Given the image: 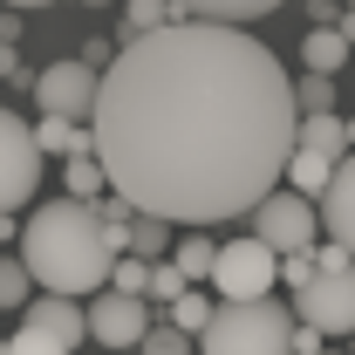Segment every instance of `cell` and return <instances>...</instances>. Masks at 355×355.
Segmentation results:
<instances>
[{"mask_svg":"<svg viewBox=\"0 0 355 355\" xmlns=\"http://www.w3.org/2000/svg\"><path fill=\"white\" fill-rule=\"evenodd\" d=\"M110 191V171H103V157H69V198H103Z\"/></svg>","mask_w":355,"mask_h":355,"instance_id":"cell-21","label":"cell"},{"mask_svg":"<svg viewBox=\"0 0 355 355\" xmlns=\"http://www.w3.org/2000/svg\"><path fill=\"white\" fill-rule=\"evenodd\" d=\"M321 355H328V349H321Z\"/></svg>","mask_w":355,"mask_h":355,"instance_id":"cell-42","label":"cell"},{"mask_svg":"<svg viewBox=\"0 0 355 355\" xmlns=\"http://www.w3.org/2000/svg\"><path fill=\"white\" fill-rule=\"evenodd\" d=\"M157 328V314L144 294H116V287H103L96 301H89V342H103L110 355L123 349H144V335Z\"/></svg>","mask_w":355,"mask_h":355,"instance_id":"cell-8","label":"cell"},{"mask_svg":"<svg viewBox=\"0 0 355 355\" xmlns=\"http://www.w3.org/2000/svg\"><path fill=\"white\" fill-rule=\"evenodd\" d=\"M123 253H137V260H171V219L137 212L130 232H123Z\"/></svg>","mask_w":355,"mask_h":355,"instance_id":"cell-16","label":"cell"},{"mask_svg":"<svg viewBox=\"0 0 355 355\" xmlns=\"http://www.w3.org/2000/svg\"><path fill=\"white\" fill-rule=\"evenodd\" d=\"M123 355H144V349H123Z\"/></svg>","mask_w":355,"mask_h":355,"instance_id":"cell-39","label":"cell"},{"mask_svg":"<svg viewBox=\"0 0 355 355\" xmlns=\"http://www.w3.org/2000/svg\"><path fill=\"white\" fill-rule=\"evenodd\" d=\"M0 83H28V69H21V48L0 42Z\"/></svg>","mask_w":355,"mask_h":355,"instance_id":"cell-29","label":"cell"},{"mask_svg":"<svg viewBox=\"0 0 355 355\" xmlns=\"http://www.w3.org/2000/svg\"><path fill=\"white\" fill-rule=\"evenodd\" d=\"M294 103H301V116H328V110H335V76H301V83H294Z\"/></svg>","mask_w":355,"mask_h":355,"instance_id":"cell-23","label":"cell"},{"mask_svg":"<svg viewBox=\"0 0 355 355\" xmlns=\"http://www.w3.org/2000/svg\"><path fill=\"white\" fill-rule=\"evenodd\" d=\"M21 321H35L42 335H55V342H62L69 355L89 342V308H76V294H48V287H42V294L21 308Z\"/></svg>","mask_w":355,"mask_h":355,"instance_id":"cell-10","label":"cell"},{"mask_svg":"<svg viewBox=\"0 0 355 355\" xmlns=\"http://www.w3.org/2000/svg\"><path fill=\"white\" fill-rule=\"evenodd\" d=\"M164 321H178L184 335H205V321H212V301H205L198 287H184V294H178L171 308H164Z\"/></svg>","mask_w":355,"mask_h":355,"instance_id":"cell-22","label":"cell"},{"mask_svg":"<svg viewBox=\"0 0 355 355\" xmlns=\"http://www.w3.org/2000/svg\"><path fill=\"white\" fill-rule=\"evenodd\" d=\"M314 273H321V266H314V246H308V253H280V280H287V287H294V294H301V287H308Z\"/></svg>","mask_w":355,"mask_h":355,"instance_id":"cell-28","label":"cell"},{"mask_svg":"<svg viewBox=\"0 0 355 355\" xmlns=\"http://www.w3.org/2000/svg\"><path fill=\"white\" fill-rule=\"evenodd\" d=\"M35 301V273H28V260L21 253H0V314H21Z\"/></svg>","mask_w":355,"mask_h":355,"instance_id":"cell-19","label":"cell"},{"mask_svg":"<svg viewBox=\"0 0 355 355\" xmlns=\"http://www.w3.org/2000/svg\"><path fill=\"white\" fill-rule=\"evenodd\" d=\"M0 7H14V14H42V7H55V0H0Z\"/></svg>","mask_w":355,"mask_h":355,"instance_id":"cell-32","label":"cell"},{"mask_svg":"<svg viewBox=\"0 0 355 355\" xmlns=\"http://www.w3.org/2000/svg\"><path fill=\"white\" fill-rule=\"evenodd\" d=\"M198 355H294V308H280L273 294L266 301H219Z\"/></svg>","mask_w":355,"mask_h":355,"instance_id":"cell-3","label":"cell"},{"mask_svg":"<svg viewBox=\"0 0 355 355\" xmlns=\"http://www.w3.org/2000/svg\"><path fill=\"white\" fill-rule=\"evenodd\" d=\"M273 280H280V253L266 246L260 232L225 239L219 260H212V287H219V301H266Z\"/></svg>","mask_w":355,"mask_h":355,"instance_id":"cell-4","label":"cell"},{"mask_svg":"<svg viewBox=\"0 0 355 355\" xmlns=\"http://www.w3.org/2000/svg\"><path fill=\"white\" fill-rule=\"evenodd\" d=\"M294 321H314L321 335H355V266L314 273L294 294Z\"/></svg>","mask_w":355,"mask_h":355,"instance_id":"cell-9","label":"cell"},{"mask_svg":"<svg viewBox=\"0 0 355 355\" xmlns=\"http://www.w3.org/2000/svg\"><path fill=\"white\" fill-rule=\"evenodd\" d=\"M178 21H232V28H246V21H260L273 7H287V0H171Z\"/></svg>","mask_w":355,"mask_h":355,"instance_id":"cell-12","label":"cell"},{"mask_svg":"<svg viewBox=\"0 0 355 355\" xmlns=\"http://www.w3.org/2000/svg\"><path fill=\"white\" fill-rule=\"evenodd\" d=\"M83 62H89V69H110V62H116V48H110V42H83Z\"/></svg>","mask_w":355,"mask_h":355,"instance_id":"cell-31","label":"cell"},{"mask_svg":"<svg viewBox=\"0 0 355 355\" xmlns=\"http://www.w3.org/2000/svg\"><path fill=\"white\" fill-rule=\"evenodd\" d=\"M321 232H328V239H342V246L355 253V150L335 164L328 191H321Z\"/></svg>","mask_w":355,"mask_h":355,"instance_id":"cell-11","label":"cell"},{"mask_svg":"<svg viewBox=\"0 0 355 355\" xmlns=\"http://www.w3.org/2000/svg\"><path fill=\"white\" fill-rule=\"evenodd\" d=\"M246 219H253V232H260L273 253H308L314 239H321V198H301L294 184H273Z\"/></svg>","mask_w":355,"mask_h":355,"instance_id":"cell-5","label":"cell"},{"mask_svg":"<svg viewBox=\"0 0 355 355\" xmlns=\"http://www.w3.org/2000/svg\"><path fill=\"white\" fill-rule=\"evenodd\" d=\"M164 21H178L171 0H123V28H116V48L137 42V35H157Z\"/></svg>","mask_w":355,"mask_h":355,"instance_id":"cell-18","label":"cell"},{"mask_svg":"<svg viewBox=\"0 0 355 355\" xmlns=\"http://www.w3.org/2000/svg\"><path fill=\"white\" fill-rule=\"evenodd\" d=\"M171 260H178V273L198 287V280H212V260H219V246H212V239H205V225H198V232H184V246H178Z\"/></svg>","mask_w":355,"mask_h":355,"instance_id":"cell-20","label":"cell"},{"mask_svg":"<svg viewBox=\"0 0 355 355\" xmlns=\"http://www.w3.org/2000/svg\"><path fill=\"white\" fill-rule=\"evenodd\" d=\"M7 355H69V349H62V342H55V335H42V328H35V321H21V328H14V335H7Z\"/></svg>","mask_w":355,"mask_h":355,"instance_id":"cell-27","label":"cell"},{"mask_svg":"<svg viewBox=\"0 0 355 355\" xmlns=\"http://www.w3.org/2000/svg\"><path fill=\"white\" fill-rule=\"evenodd\" d=\"M42 164H48V150L35 144V123H21L0 103V212H21L42 191Z\"/></svg>","mask_w":355,"mask_h":355,"instance_id":"cell-6","label":"cell"},{"mask_svg":"<svg viewBox=\"0 0 355 355\" xmlns=\"http://www.w3.org/2000/svg\"><path fill=\"white\" fill-rule=\"evenodd\" d=\"M0 355H7V335H0Z\"/></svg>","mask_w":355,"mask_h":355,"instance_id":"cell-38","label":"cell"},{"mask_svg":"<svg viewBox=\"0 0 355 355\" xmlns=\"http://www.w3.org/2000/svg\"><path fill=\"white\" fill-rule=\"evenodd\" d=\"M110 287H116V294H144V301H150V260L116 253V266H110Z\"/></svg>","mask_w":355,"mask_h":355,"instance_id":"cell-25","label":"cell"},{"mask_svg":"<svg viewBox=\"0 0 355 355\" xmlns=\"http://www.w3.org/2000/svg\"><path fill=\"white\" fill-rule=\"evenodd\" d=\"M21 260L48 294H103L110 266H116V239L96 219L89 198H62V205H35L21 225Z\"/></svg>","mask_w":355,"mask_h":355,"instance_id":"cell-2","label":"cell"},{"mask_svg":"<svg viewBox=\"0 0 355 355\" xmlns=\"http://www.w3.org/2000/svg\"><path fill=\"white\" fill-rule=\"evenodd\" d=\"M184 287H191V280L178 273V260H150V301H157V308H171Z\"/></svg>","mask_w":355,"mask_h":355,"instance_id":"cell-26","label":"cell"},{"mask_svg":"<svg viewBox=\"0 0 355 355\" xmlns=\"http://www.w3.org/2000/svg\"><path fill=\"white\" fill-rule=\"evenodd\" d=\"M349 342H355V335H349Z\"/></svg>","mask_w":355,"mask_h":355,"instance_id":"cell-41","label":"cell"},{"mask_svg":"<svg viewBox=\"0 0 355 355\" xmlns=\"http://www.w3.org/2000/svg\"><path fill=\"white\" fill-rule=\"evenodd\" d=\"M342 7H355V0H342Z\"/></svg>","mask_w":355,"mask_h":355,"instance_id":"cell-40","label":"cell"},{"mask_svg":"<svg viewBox=\"0 0 355 355\" xmlns=\"http://www.w3.org/2000/svg\"><path fill=\"white\" fill-rule=\"evenodd\" d=\"M35 144H42L48 157H96V130L76 123V116H42L35 123Z\"/></svg>","mask_w":355,"mask_h":355,"instance_id":"cell-13","label":"cell"},{"mask_svg":"<svg viewBox=\"0 0 355 355\" xmlns=\"http://www.w3.org/2000/svg\"><path fill=\"white\" fill-rule=\"evenodd\" d=\"M342 35H349V42H355V7H342Z\"/></svg>","mask_w":355,"mask_h":355,"instance_id":"cell-35","label":"cell"},{"mask_svg":"<svg viewBox=\"0 0 355 355\" xmlns=\"http://www.w3.org/2000/svg\"><path fill=\"white\" fill-rule=\"evenodd\" d=\"M7 239H14V212H0V246H7Z\"/></svg>","mask_w":355,"mask_h":355,"instance_id":"cell-34","label":"cell"},{"mask_svg":"<svg viewBox=\"0 0 355 355\" xmlns=\"http://www.w3.org/2000/svg\"><path fill=\"white\" fill-rule=\"evenodd\" d=\"M349 144H355V116H349Z\"/></svg>","mask_w":355,"mask_h":355,"instance_id":"cell-36","label":"cell"},{"mask_svg":"<svg viewBox=\"0 0 355 355\" xmlns=\"http://www.w3.org/2000/svg\"><path fill=\"white\" fill-rule=\"evenodd\" d=\"M335 164H342V157H321V150H308V144H294V157H287V178H280V184H294L301 198H321L328 178H335Z\"/></svg>","mask_w":355,"mask_h":355,"instance_id":"cell-14","label":"cell"},{"mask_svg":"<svg viewBox=\"0 0 355 355\" xmlns=\"http://www.w3.org/2000/svg\"><path fill=\"white\" fill-rule=\"evenodd\" d=\"M14 21H21V14H14V7H0V42H14Z\"/></svg>","mask_w":355,"mask_h":355,"instance_id":"cell-33","label":"cell"},{"mask_svg":"<svg viewBox=\"0 0 355 355\" xmlns=\"http://www.w3.org/2000/svg\"><path fill=\"white\" fill-rule=\"evenodd\" d=\"M96 96H103V69H89L83 55L48 62L42 76H35V103H42V116H76V123H89V116H96Z\"/></svg>","mask_w":355,"mask_h":355,"instance_id":"cell-7","label":"cell"},{"mask_svg":"<svg viewBox=\"0 0 355 355\" xmlns=\"http://www.w3.org/2000/svg\"><path fill=\"white\" fill-rule=\"evenodd\" d=\"M110 191L184 232L253 212L287 178L301 103L280 55L232 21H164L116 48L96 96Z\"/></svg>","mask_w":355,"mask_h":355,"instance_id":"cell-1","label":"cell"},{"mask_svg":"<svg viewBox=\"0 0 355 355\" xmlns=\"http://www.w3.org/2000/svg\"><path fill=\"white\" fill-rule=\"evenodd\" d=\"M349 35H342V28H328V21H321V28H308V42H301V62H308L314 76H335V69H342V62H349Z\"/></svg>","mask_w":355,"mask_h":355,"instance_id":"cell-15","label":"cell"},{"mask_svg":"<svg viewBox=\"0 0 355 355\" xmlns=\"http://www.w3.org/2000/svg\"><path fill=\"white\" fill-rule=\"evenodd\" d=\"M83 7H103V0H83Z\"/></svg>","mask_w":355,"mask_h":355,"instance_id":"cell-37","label":"cell"},{"mask_svg":"<svg viewBox=\"0 0 355 355\" xmlns=\"http://www.w3.org/2000/svg\"><path fill=\"white\" fill-rule=\"evenodd\" d=\"M144 355H198V335H184L178 321H164V314H157V328L144 335Z\"/></svg>","mask_w":355,"mask_h":355,"instance_id":"cell-24","label":"cell"},{"mask_svg":"<svg viewBox=\"0 0 355 355\" xmlns=\"http://www.w3.org/2000/svg\"><path fill=\"white\" fill-rule=\"evenodd\" d=\"M294 355H321V328L314 321H294Z\"/></svg>","mask_w":355,"mask_h":355,"instance_id":"cell-30","label":"cell"},{"mask_svg":"<svg viewBox=\"0 0 355 355\" xmlns=\"http://www.w3.org/2000/svg\"><path fill=\"white\" fill-rule=\"evenodd\" d=\"M301 144L321 150V157H349L355 150L349 144V116H335V110H328V116H301Z\"/></svg>","mask_w":355,"mask_h":355,"instance_id":"cell-17","label":"cell"}]
</instances>
